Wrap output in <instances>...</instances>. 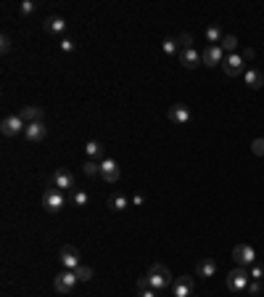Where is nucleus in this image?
I'll return each mask as SVG.
<instances>
[{"label": "nucleus", "instance_id": "12", "mask_svg": "<svg viewBox=\"0 0 264 297\" xmlns=\"http://www.w3.org/2000/svg\"><path fill=\"white\" fill-rule=\"evenodd\" d=\"M172 297H193V279L190 276H180L172 284Z\"/></svg>", "mask_w": 264, "mask_h": 297}, {"label": "nucleus", "instance_id": "10", "mask_svg": "<svg viewBox=\"0 0 264 297\" xmlns=\"http://www.w3.org/2000/svg\"><path fill=\"white\" fill-rule=\"evenodd\" d=\"M243 59H240V53H232V56H227L222 61V69H224V74L227 77H238V74H243Z\"/></svg>", "mask_w": 264, "mask_h": 297}, {"label": "nucleus", "instance_id": "31", "mask_svg": "<svg viewBox=\"0 0 264 297\" xmlns=\"http://www.w3.org/2000/svg\"><path fill=\"white\" fill-rule=\"evenodd\" d=\"M248 273H251L254 281H262L264 279V265H251V271H248Z\"/></svg>", "mask_w": 264, "mask_h": 297}, {"label": "nucleus", "instance_id": "37", "mask_svg": "<svg viewBox=\"0 0 264 297\" xmlns=\"http://www.w3.org/2000/svg\"><path fill=\"white\" fill-rule=\"evenodd\" d=\"M137 297H156V289H140Z\"/></svg>", "mask_w": 264, "mask_h": 297}, {"label": "nucleus", "instance_id": "35", "mask_svg": "<svg viewBox=\"0 0 264 297\" xmlns=\"http://www.w3.org/2000/svg\"><path fill=\"white\" fill-rule=\"evenodd\" d=\"M259 292H262V284L251 279V284H248V295H259Z\"/></svg>", "mask_w": 264, "mask_h": 297}, {"label": "nucleus", "instance_id": "30", "mask_svg": "<svg viewBox=\"0 0 264 297\" xmlns=\"http://www.w3.org/2000/svg\"><path fill=\"white\" fill-rule=\"evenodd\" d=\"M0 51H3V53H8V51H11V35H8V32L0 35Z\"/></svg>", "mask_w": 264, "mask_h": 297}, {"label": "nucleus", "instance_id": "20", "mask_svg": "<svg viewBox=\"0 0 264 297\" xmlns=\"http://www.w3.org/2000/svg\"><path fill=\"white\" fill-rule=\"evenodd\" d=\"M66 29V21L61 19V16H48L45 19V32H50V35H61Z\"/></svg>", "mask_w": 264, "mask_h": 297}, {"label": "nucleus", "instance_id": "8", "mask_svg": "<svg viewBox=\"0 0 264 297\" xmlns=\"http://www.w3.org/2000/svg\"><path fill=\"white\" fill-rule=\"evenodd\" d=\"M119 175H122V170H119V162H116V159L106 157L103 162H100V178H103L106 183H116Z\"/></svg>", "mask_w": 264, "mask_h": 297}, {"label": "nucleus", "instance_id": "33", "mask_svg": "<svg viewBox=\"0 0 264 297\" xmlns=\"http://www.w3.org/2000/svg\"><path fill=\"white\" fill-rule=\"evenodd\" d=\"M58 45H61V51H64V53H72V51L77 48V45H74V40H72V37H64V40H61Z\"/></svg>", "mask_w": 264, "mask_h": 297}, {"label": "nucleus", "instance_id": "3", "mask_svg": "<svg viewBox=\"0 0 264 297\" xmlns=\"http://www.w3.org/2000/svg\"><path fill=\"white\" fill-rule=\"evenodd\" d=\"M43 207L48 210V212H61L66 207V191H61V188H48L45 191V196H43Z\"/></svg>", "mask_w": 264, "mask_h": 297}, {"label": "nucleus", "instance_id": "11", "mask_svg": "<svg viewBox=\"0 0 264 297\" xmlns=\"http://www.w3.org/2000/svg\"><path fill=\"white\" fill-rule=\"evenodd\" d=\"M201 61H204L206 66H217L224 61V51L220 48V45H206V51L201 53Z\"/></svg>", "mask_w": 264, "mask_h": 297}, {"label": "nucleus", "instance_id": "36", "mask_svg": "<svg viewBox=\"0 0 264 297\" xmlns=\"http://www.w3.org/2000/svg\"><path fill=\"white\" fill-rule=\"evenodd\" d=\"M254 56H256V53H254L251 48H243V51H240V59H243V61H251Z\"/></svg>", "mask_w": 264, "mask_h": 297}, {"label": "nucleus", "instance_id": "17", "mask_svg": "<svg viewBox=\"0 0 264 297\" xmlns=\"http://www.w3.org/2000/svg\"><path fill=\"white\" fill-rule=\"evenodd\" d=\"M243 80H246V85L251 88V90H259L264 85V72L259 69H246L243 72Z\"/></svg>", "mask_w": 264, "mask_h": 297}, {"label": "nucleus", "instance_id": "29", "mask_svg": "<svg viewBox=\"0 0 264 297\" xmlns=\"http://www.w3.org/2000/svg\"><path fill=\"white\" fill-rule=\"evenodd\" d=\"M177 43H180L182 51H188V48H193V35L190 32H182L180 37H177Z\"/></svg>", "mask_w": 264, "mask_h": 297}, {"label": "nucleus", "instance_id": "1", "mask_svg": "<svg viewBox=\"0 0 264 297\" xmlns=\"http://www.w3.org/2000/svg\"><path fill=\"white\" fill-rule=\"evenodd\" d=\"M148 281H151V287L156 289V292H164V289H169V287L175 284V281H172V271H169L167 265H161V263H153L151 265Z\"/></svg>", "mask_w": 264, "mask_h": 297}, {"label": "nucleus", "instance_id": "15", "mask_svg": "<svg viewBox=\"0 0 264 297\" xmlns=\"http://www.w3.org/2000/svg\"><path fill=\"white\" fill-rule=\"evenodd\" d=\"M45 135H48V127H45V122H32V125H27V130H24V138L32 141V143L43 141Z\"/></svg>", "mask_w": 264, "mask_h": 297}, {"label": "nucleus", "instance_id": "21", "mask_svg": "<svg viewBox=\"0 0 264 297\" xmlns=\"http://www.w3.org/2000/svg\"><path fill=\"white\" fill-rule=\"evenodd\" d=\"M161 48H164L167 56H180V43H177V37H164V43H161Z\"/></svg>", "mask_w": 264, "mask_h": 297}, {"label": "nucleus", "instance_id": "7", "mask_svg": "<svg viewBox=\"0 0 264 297\" xmlns=\"http://www.w3.org/2000/svg\"><path fill=\"white\" fill-rule=\"evenodd\" d=\"M232 260H235L238 265H243V268H251L254 260H256V252L251 244H238L235 249H232Z\"/></svg>", "mask_w": 264, "mask_h": 297}, {"label": "nucleus", "instance_id": "13", "mask_svg": "<svg viewBox=\"0 0 264 297\" xmlns=\"http://www.w3.org/2000/svg\"><path fill=\"white\" fill-rule=\"evenodd\" d=\"M169 119H172L175 125H185V122H190V109L185 104H175V106H169Z\"/></svg>", "mask_w": 264, "mask_h": 297}, {"label": "nucleus", "instance_id": "2", "mask_svg": "<svg viewBox=\"0 0 264 297\" xmlns=\"http://www.w3.org/2000/svg\"><path fill=\"white\" fill-rule=\"evenodd\" d=\"M248 284H251V273H248V268H243V265H238V268H232L227 273L230 292H243V289H248Z\"/></svg>", "mask_w": 264, "mask_h": 297}, {"label": "nucleus", "instance_id": "22", "mask_svg": "<svg viewBox=\"0 0 264 297\" xmlns=\"http://www.w3.org/2000/svg\"><path fill=\"white\" fill-rule=\"evenodd\" d=\"M222 29L217 27V24H212V27H206V40H209V45H220L222 43Z\"/></svg>", "mask_w": 264, "mask_h": 297}, {"label": "nucleus", "instance_id": "4", "mask_svg": "<svg viewBox=\"0 0 264 297\" xmlns=\"http://www.w3.org/2000/svg\"><path fill=\"white\" fill-rule=\"evenodd\" d=\"M77 273L74 271H61L56 279H53V287H56V292L58 295H72L74 292V287H77Z\"/></svg>", "mask_w": 264, "mask_h": 297}, {"label": "nucleus", "instance_id": "6", "mask_svg": "<svg viewBox=\"0 0 264 297\" xmlns=\"http://www.w3.org/2000/svg\"><path fill=\"white\" fill-rule=\"evenodd\" d=\"M58 260L61 265H64V271H77L80 268V249L72 247V244H66V247H61V252H58Z\"/></svg>", "mask_w": 264, "mask_h": 297}, {"label": "nucleus", "instance_id": "5", "mask_svg": "<svg viewBox=\"0 0 264 297\" xmlns=\"http://www.w3.org/2000/svg\"><path fill=\"white\" fill-rule=\"evenodd\" d=\"M24 130H27V122L19 117V114H11V117H5L3 122H0V133H3L5 138H13V135H19Z\"/></svg>", "mask_w": 264, "mask_h": 297}, {"label": "nucleus", "instance_id": "25", "mask_svg": "<svg viewBox=\"0 0 264 297\" xmlns=\"http://www.w3.org/2000/svg\"><path fill=\"white\" fill-rule=\"evenodd\" d=\"M82 173L90 175V178H95V175H100V162H95V159H88V162L82 165Z\"/></svg>", "mask_w": 264, "mask_h": 297}, {"label": "nucleus", "instance_id": "28", "mask_svg": "<svg viewBox=\"0 0 264 297\" xmlns=\"http://www.w3.org/2000/svg\"><path fill=\"white\" fill-rule=\"evenodd\" d=\"M74 273H77V279H80V281H90L92 279V268H90V265H80Z\"/></svg>", "mask_w": 264, "mask_h": 297}, {"label": "nucleus", "instance_id": "32", "mask_svg": "<svg viewBox=\"0 0 264 297\" xmlns=\"http://www.w3.org/2000/svg\"><path fill=\"white\" fill-rule=\"evenodd\" d=\"M251 151L256 157H264V138H256L254 143H251Z\"/></svg>", "mask_w": 264, "mask_h": 297}, {"label": "nucleus", "instance_id": "26", "mask_svg": "<svg viewBox=\"0 0 264 297\" xmlns=\"http://www.w3.org/2000/svg\"><path fill=\"white\" fill-rule=\"evenodd\" d=\"M72 202L77 204V207H88L90 196H88V191H72Z\"/></svg>", "mask_w": 264, "mask_h": 297}, {"label": "nucleus", "instance_id": "18", "mask_svg": "<svg viewBox=\"0 0 264 297\" xmlns=\"http://www.w3.org/2000/svg\"><path fill=\"white\" fill-rule=\"evenodd\" d=\"M214 273H217V263L212 260V257H204V260H198V265H196V276L209 279V276H214Z\"/></svg>", "mask_w": 264, "mask_h": 297}, {"label": "nucleus", "instance_id": "27", "mask_svg": "<svg viewBox=\"0 0 264 297\" xmlns=\"http://www.w3.org/2000/svg\"><path fill=\"white\" fill-rule=\"evenodd\" d=\"M35 8H37V5H35V0H21L19 13H21V16H32V13H35Z\"/></svg>", "mask_w": 264, "mask_h": 297}, {"label": "nucleus", "instance_id": "23", "mask_svg": "<svg viewBox=\"0 0 264 297\" xmlns=\"http://www.w3.org/2000/svg\"><path fill=\"white\" fill-rule=\"evenodd\" d=\"M108 204H111V210H127V204H130V199H127V196H124V194H114L111 196V199H108Z\"/></svg>", "mask_w": 264, "mask_h": 297}, {"label": "nucleus", "instance_id": "19", "mask_svg": "<svg viewBox=\"0 0 264 297\" xmlns=\"http://www.w3.org/2000/svg\"><path fill=\"white\" fill-rule=\"evenodd\" d=\"M85 154H88L90 159H95V162H103V143L100 141H88L85 143Z\"/></svg>", "mask_w": 264, "mask_h": 297}, {"label": "nucleus", "instance_id": "14", "mask_svg": "<svg viewBox=\"0 0 264 297\" xmlns=\"http://www.w3.org/2000/svg\"><path fill=\"white\" fill-rule=\"evenodd\" d=\"M180 64L185 66V69H196V66H201V53L196 48H188V51H180Z\"/></svg>", "mask_w": 264, "mask_h": 297}, {"label": "nucleus", "instance_id": "16", "mask_svg": "<svg viewBox=\"0 0 264 297\" xmlns=\"http://www.w3.org/2000/svg\"><path fill=\"white\" fill-rule=\"evenodd\" d=\"M19 117L24 119L27 125L43 122V109H40V106H21V109H19Z\"/></svg>", "mask_w": 264, "mask_h": 297}, {"label": "nucleus", "instance_id": "9", "mask_svg": "<svg viewBox=\"0 0 264 297\" xmlns=\"http://www.w3.org/2000/svg\"><path fill=\"white\" fill-rule=\"evenodd\" d=\"M53 186L56 188H61V191H74V175L69 173V170H64V167H58L56 173H53Z\"/></svg>", "mask_w": 264, "mask_h": 297}, {"label": "nucleus", "instance_id": "34", "mask_svg": "<svg viewBox=\"0 0 264 297\" xmlns=\"http://www.w3.org/2000/svg\"><path fill=\"white\" fill-rule=\"evenodd\" d=\"M140 289H153V287H151V281H148V273L137 279V292H140Z\"/></svg>", "mask_w": 264, "mask_h": 297}, {"label": "nucleus", "instance_id": "24", "mask_svg": "<svg viewBox=\"0 0 264 297\" xmlns=\"http://www.w3.org/2000/svg\"><path fill=\"white\" fill-rule=\"evenodd\" d=\"M220 48H222V51H227L230 56H232V51L238 48V37H235V35H224V37H222V43H220Z\"/></svg>", "mask_w": 264, "mask_h": 297}]
</instances>
